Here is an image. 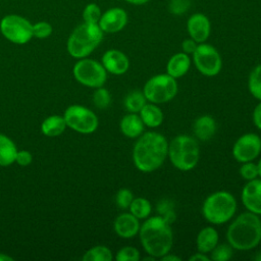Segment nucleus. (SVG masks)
Returning <instances> with one entry per match:
<instances>
[{
  "instance_id": "1",
  "label": "nucleus",
  "mask_w": 261,
  "mask_h": 261,
  "mask_svg": "<svg viewBox=\"0 0 261 261\" xmlns=\"http://www.w3.org/2000/svg\"><path fill=\"white\" fill-rule=\"evenodd\" d=\"M168 156V142L157 132H144L133 148L134 165L142 172H153L160 168Z\"/></svg>"
},
{
  "instance_id": "2",
  "label": "nucleus",
  "mask_w": 261,
  "mask_h": 261,
  "mask_svg": "<svg viewBox=\"0 0 261 261\" xmlns=\"http://www.w3.org/2000/svg\"><path fill=\"white\" fill-rule=\"evenodd\" d=\"M139 238L145 252L160 259L170 252L173 245L171 224L161 216H149L140 226Z\"/></svg>"
},
{
  "instance_id": "3",
  "label": "nucleus",
  "mask_w": 261,
  "mask_h": 261,
  "mask_svg": "<svg viewBox=\"0 0 261 261\" xmlns=\"http://www.w3.org/2000/svg\"><path fill=\"white\" fill-rule=\"evenodd\" d=\"M227 243L234 250L249 251L261 242V223L257 214L246 211L238 215L226 230Z\"/></svg>"
},
{
  "instance_id": "4",
  "label": "nucleus",
  "mask_w": 261,
  "mask_h": 261,
  "mask_svg": "<svg viewBox=\"0 0 261 261\" xmlns=\"http://www.w3.org/2000/svg\"><path fill=\"white\" fill-rule=\"evenodd\" d=\"M104 33L98 23L82 22L70 33L66 48L69 55L81 59L89 56L102 42Z\"/></svg>"
},
{
  "instance_id": "5",
  "label": "nucleus",
  "mask_w": 261,
  "mask_h": 261,
  "mask_svg": "<svg viewBox=\"0 0 261 261\" xmlns=\"http://www.w3.org/2000/svg\"><path fill=\"white\" fill-rule=\"evenodd\" d=\"M167 157L176 169L192 170L200 160V147L197 139L188 135L176 136L168 143Z\"/></svg>"
},
{
  "instance_id": "6",
  "label": "nucleus",
  "mask_w": 261,
  "mask_h": 261,
  "mask_svg": "<svg viewBox=\"0 0 261 261\" xmlns=\"http://www.w3.org/2000/svg\"><path fill=\"white\" fill-rule=\"evenodd\" d=\"M237 208V200L231 193L217 191L204 200L202 214L209 223L220 225L232 219Z\"/></svg>"
},
{
  "instance_id": "7",
  "label": "nucleus",
  "mask_w": 261,
  "mask_h": 261,
  "mask_svg": "<svg viewBox=\"0 0 261 261\" xmlns=\"http://www.w3.org/2000/svg\"><path fill=\"white\" fill-rule=\"evenodd\" d=\"M176 79L167 73L156 74L150 77L144 85L143 94L148 102L163 104L171 101L177 94Z\"/></svg>"
},
{
  "instance_id": "8",
  "label": "nucleus",
  "mask_w": 261,
  "mask_h": 261,
  "mask_svg": "<svg viewBox=\"0 0 261 261\" xmlns=\"http://www.w3.org/2000/svg\"><path fill=\"white\" fill-rule=\"evenodd\" d=\"M0 33L9 42L16 45L27 44L34 38L33 23L22 15L10 13L0 20Z\"/></svg>"
},
{
  "instance_id": "9",
  "label": "nucleus",
  "mask_w": 261,
  "mask_h": 261,
  "mask_svg": "<svg viewBox=\"0 0 261 261\" xmlns=\"http://www.w3.org/2000/svg\"><path fill=\"white\" fill-rule=\"evenodd\" d=\"M72 72L80 84L90 88L103 87L107 80V71L102 63L86 57L74 64Z\"/></svg>"
},
{
  "instance_id": "10",
  "label": "nucleus",
  "mask_w": 261,
  "mask_h": 261,
  "mask_svg": "<svg viewBox=\"0 0 261 261\" xmlns=\"http://www.w3.org/2000/svg\"><path fill=\"white\" fill-rule=\"evenodd\" d=\"M192 55L194 64L201 74L211 77L220 72L222 59L214 46L205 42L200 43Z\"/></svg>"
},
{
  "instance_id": "11",
  "label": "nucleus",
  "mask_w": 261,
  "mask_h": 261,
  "mask_svg": "<svg viewBox=\"0 0 261 261\" xmlns=\"http://www.w3.org/2000/svg\"><path fill=\"white\" fill-rule=\"evenodd\" d=\"M63 117L67 126L84 135L94 133L99 124L97 115L91 109L77 104L68 106Z\"/></svg>"
},
{
  "instance_id": "12",
  "label": "nucleus",
  "mask_w": 261,
  "mask_h": 261,
  "mask_svg": "<svg viewBox=\"0 0 261 261\" xmlns=\"http://www.w3.org/2000/svg\"><path fill=\"white\" fill-rule=\"evenodd\" d=\"M261 153V138L254 133L242 135L233 144L232 156L240 162L255 160Z\"/></svg>"
},
{
  "instance_id": "13",
  "label": "nucleus",
  "mask_w": 261,
  "mask_h": 261,
  "mask_svg": "<svg viewBox=\"0 0 261 261\" xmlns=\"http://www.w3.org/2000/svg\"><path fill=\"white\" fill-rule=\"evenodd\" d=\"M127 13L123 8L112 7L102 12L98 25L103 33L114 34L124 29L127 23Z\"/></svg>"
},
{
  "instance_id": "14",
  "label": "nucleus",
  "mask_w": 261,
  "mask_h": 261,
  "mask_svg": "<svg viewBox=\"0 0 261 261\" xmlns=\"http://www.w3.org/2000/svg\"><path fill=\"white\" fill-rule=\"evenodd\" d=\"M245 208L257 215H261V178L248 180L241 194Z\"/></svg>"
},
{
  "instance_id": "15",
  "label": "nucleus",
  "mask_w": 261,
  "mask_h": 261,
  "mask_svg": "<svg viewBox=\"0 0 261 261\" xmlns=\"http://www.w3.org/2000/svg\"><path fill=\"white\" fill-rule=\"evenodd\" d=\"M187 30L190 38L200 44L206 42L209 38L211 23L205 14L197 12L189 17L187 21Z\"/></svg>"
},
{
  "instance_id": "16",
  "label": "nucleus",
  "mask_w": 261,
  "mask_h": 261,
  "mask_svg": "<svg viewBox=\"0 0 261 261\" xmlns=\"http://www.w3.org/2000/svg\"><path fill=\"white\" fill-rule=\"evenodd\" d=\"M102 65L107 72L115 75H121L127 71L129 67V60L122 51L109 49L102 56Z\"/></svg>"
},
{
  "instance_id": "17",
  "label": "nucleus",
  "mask_w": 261,
  "mask_h": 261,
  "mask_svg": "<svg viewBox=\"0 0 261 261\" xmlns=\"http://www.w3.org/2000/svg\"><path fill=\"white\" fill-rule=\"evenodd\" d=\"M140 219H138L130 212H123L119 214L113 223L115 233L122 239H132L139 233Z\"/></svg>"
},
{
  "instance_id": "18",
  "label": "nucleus",
  "mask_w": 261,
  "mask_h": 261,
  "mask_svg": "<svg viewBox=\"0 0 261 261\" xmlns=\"http://www.w3.org/2000/svg\"><path fill=\"white\" fill-rule=\"evenodd\" d=\"M191 67V57L185 52L173 54L167 61L166 73L174 79L184 76Z\"/></svg>"
},
{
  "instance_id": "19",
  "label": "nucleus",
  "mask_w": 261,
  "mask_h": 261,
  "mask_svg": "<svg viewBox=\"0 0 261 261\" xmlns=\"http://www.w3.org/2000/svg\"><path fill=\"white\" fill-rule=\"evenodd\" d=\"M119 128L125 137L129 139H137L144 133L145 124L143 123L139 113L128 112V114H125L121 118Z\"/></svg>"
},
{
  "instance_id": "20",
  "label": "nucleus",
  "mask_w": 261,
  "mask_h": 261,
  "mask_svg": "<svg viewBox=\"0 0 261 261\" xmlns=\"http://www.w3.org/2000/svg\"><path fill=\"white\" fill-rule=\"evenodd\" d=\"M193 129L197 140L202 142L208 141L216 133V121L209 114L201 115L195 120Z\"/></svg>"
},
{
  "instance_id": "21",
  "label": "nucleus",
  "mask_w": 261,
  "mask_h": 261,
  "mask_svg": "<svg viewBox=\"0 0 261 261\" xmlns=\"http://www.w3.org/2000/svg\"><path fill=\"white\" fill-rule=\"evenodd\" d=\"M219 234L213 226L203 227L197 234L196 247L199 252L208 254L218 244Z\"/></svg>"
},
{
  "instance_id": "22",
  "label": "nucleus",
  "mask_w": 261,
  "mask_h": 261,
  "mask_svg": "<svg viewBox=\"0 0 261 261\" xmlns=\"http://www.w3.org/2000/svg\"><path fill=\"white\" fill-rule=\"evenodd\" d=\"M139 115L145 124L150 128H156L163 122V112L158 104L147 102L140 110Z\"/></svg>"
},
{
  "instance_id": "23",
  "label": "nucleus",
  "mask_w": 261,
  "mask_h": 261,
  "mask_svg": "<svg viewBox=\"0 0 261 261\" xmlns=\"http://www.w3.org/2000/svg\"><path fill=\"white\" fill-rule=\"evenodd\" d=\"M66 122L63 116L51 115L44 119L41 124V132L47 137H57L66 128Z\"/></svg>"
},
{
  "instance_id": "24",
  "label": "nucleus",
  "mask_w": 261,
  "mask_h": 261,
  "mask_svg": "<svg viewBox=\"0 0 261 261\" xmlns=\"http://www.w3.org/2000/svg\"><path fill=\"white\" fill-rule=\"evenodd\" d=\"M17 149L13 141L7 136L0 134V166L11 165L15 161Z\"/></svg>"
},
{
  "instance_id": "25",
  "label": "nucleus",
  "mask_w": 261,
  "mask_h": 261,
  "mask_svg": "<svg viewBox=\"0 0 261 261\" xmlns=\"http://www.w3.org/2000/svg\"><path fill=\"white\" fill-rule=\"evenodd\" d=\"M128 210L138 219L142 220L150 216L152 211V205L150 201L144 197H135L128 207Z\"/></svg>"
},
{
  "instance_id": "26",
  "label": "nucleus",
  "mask_w": 261,
  "mask_h": 261,
  "mask_svg": "<svg viewBox=\"0 0 261 261\" xmlns=\"http://www.w3.org/2000/svg\"><path fill=\"white\" fill-rule=\"evenodd\" d=\"M113 255L111 250L103 245L92 247L83 256L84 261H111Z\"/></svg>"
},
{
  "instance_id": "27",
  "label": "nucleus",
  "mask_w": 261,
  "mask_h": 261,
  "mask_svg": "<svg viewBox=\"0 0 261 261\" xmlns=\"http://www.w3.org/2000/svg\"><path fill=\"white\" fill-rule=\"evenodd\" d=\"M147 99L141 91H133L126 95L123 104L125 109L130 113H139L143 106L147 103Z\"/></svg>"
},
{
  "instance_id": "28",
  "label": "nucleus",
  "mask_w": 261,
  "mask_h": 261,
  "mask_svg": "<svg viewBox=\"0 0 261 261\" xmlns=\"http://www.w3.org/2000/svg\"><path fill=\"white\" fill-rule=\"evenodd\" d=\"M248 89L254 98L261 101V63L252 69L248 79Z\"/></svg>"
},
{
  "instance_id": "29",
  "label": "nucleus",
  "mask_w": 261,
  "mask_h": 261,
  "mask_svg": "<svg viewBox=\"0 0 261 261\" xmlns=\"http://www.w3.org/2000/svg\"><path fill=\"white\" fill-rule=\"evenodd\" d=\"M156 210L158 212V215L161 216L163 219H165L170 224L176 218V214L174 211V205L170 200L164 199V200H161L160 202H158Z\"/></svg>"
},
{
  "instance_id": "30",
  "label": "nucleus",
  "mask_w": 261,
  "mask_h": 261,
  "mask_svg": "<svg viewBox=\"0 0 261 261\" xmlns=\"http://www.w3.org/2000/svg\"><path fill=\"white\" fill-rule=\"evenodd\" d=\"M101 15H102V11L100 6L94 2L88 3L84 7L82 12L83 21L88 23H98Z\"/></svg>"
},
{
  "instance_id": "31",
  "label": "nucleus",
  "mask_w": 261,
  "mask_h": 261,
  "mask_svg": "<svg viewBox=\"0 0 261 261\" xmlns=\"http://www.w3.org/2000/svg\"><path fill=\"white\" fill-rule=\"evenodd\" d=\"M232 247L227 244H217L215 248L210 252V259L213 261H228L232 255Z\"/></svg>"
},
{
  "instance_id": "32",
  "label": "nucleus",
  "mask_w": 261,
  "mask_h": 261,
  "mask_svg": "<svg viewBox=\"0 0 261 261\" xmlns=\"http://www.w3.org/2000/svg\"><path fill=\"white\" fill-rule=\"evenodd\" d=\"M111 102V95L109 91L103 87L96 88L93 94V103L99 109H105L109 106Z\"/></svg>"
},
{
  "instance_id": "33",
  "label": "nucleus",
  "mask_w": 261,
  "mask_h": 261,
  "mask_svg": "<svg viewBox=\"0 0 261 261\" xmlns=\"http://www.w3.org/2000/svg\"><path fill=\"white\" fill-rule=\"evenodd\" d=\"M140 259L141 254L139 250L133 246H124L120 248L115 255V260L117 261H139Z\"/></svg>"
},
{
  "instance_id": "34",
  "label": "nucleus",
  "mask_w": 261,
  "mask_h": 261,
  "mask_svg": "<svg viewBox=\"0 0 261 261\" xmlns=\"http://www.w3.org/2000/svg\"><path fill=\"white\" fill-rule=\"evenodd\" d=\"M53 27L46 20H40L33 23V36L37 39H46L52 35Z\"/></svg>"
},
{
  "instance_id": "35",
  "label": "nucleus",
  "mask_w": 261,
  "mask_h": 261,
  "mask_svg": "<svg viewBox=\"0 0 261 261\" xmlns=\"http://www.w3.org/2000/svg\"><path fill=\"white\" fill-rule=\"evenodd\" d=\"M134 198H135L134 194L132 193L130 190H128L126 188H122V189L118 190V192L116 193L115 203L118 208L125 210V209H128Z\"/></svg>"
},
{
  "instance_id": "36",
  "label": "nucleus",
  "mask_w": 261,
  "mask_h": 261,
  "mask_svg": "<svg viewBox=\"0 0 261 261\" xmlns=\"http://www.w3.org/2000/svg\"><path fill=\"white\" fill-rule=\"evenodd\" d=\"M239 172L241 174V176L245 179V180H252L255 179L259 176L258 174V166L257 163H254L253 161H248V162H244L240 169Z\"/></svg>"
},
{
  "instance_id": "37",
  "label": "nucleus",
  "mask_w": 261,
  "mask_h": 261,
  "mask_svg": "<svg viewBox=\"0 0 261 261\" xmlns=\"http://www.w3.org/2000/svg\"><path fill=\"white\" fill-rule=\"evenodd\" d=\"M190 2V0H171L169 3V10L173 14H182L188 10Z\"/></svg>"
},
{
  "instance_id": "38",
  "label": "nucleus",
  "mask_w": 261,
  "mask_h": 261,
  "mask_svg": "<svg viewBox=\"0 0 261 261\" xmlns=\"http://www.w3.org/2000/svg\"><path fill=\"white\" fill-rule=\"evenodd\" d=\"M32 161H33V156L30 151H27V150L17 151L14 162H16L18 165L28 166L32 163Z\"/></svg>"
},
{
  "instance_id": "39",
  "label": "nucleus",
  "mask_w": 261,
  "mask_h": 261,
  "mask_svg": "<svg viewBox=\"0 0 261 261\" xmlns=\"http://www.w3.org/2000/svg\"><path fill=\"white\" fill-rule=\"evenodd\" d=\"M198 46V43L196 41H194L192 38H189V39H186L182 41L181 43V49H182V52L187 53V54H193L196 50Z\"/></svg>"
},
{
  "instance_id": "40",
  "label": "nucleus",
  "mask_w": 261,
  "mask_h": 261,
  "mask_svg": "<svg viewBox=\"0 0 261 261\" xmlns=\"http://www.w3.org/2000/svg\"><path fill=\"white\" fill-rule=\"evenodd\" d=\"M253 123L254 125L261 130V101L255 106L254 110H253Z\"/></svg>"
},
{
  "instance_id": "41",
  "label": "nucleus",
  "mask_w": 261,
  "mask_h": 261,
  "mask_svg": "<svg viewBox=\"0 0 261 261\" xmlns=\"http://www.w3.org/2000/svg\"><path fill=\"white\" fill-rule=\"evenodd\" d=\"M189 260H190V261H209L210 258L208 257L207 254L198 251L197 253H194L193 255H191L190 258H189Z\"/></svg>"
},
{
  "instance_id": "42",
  "label": "nucleus",
  "mask_w": 261,
  "mask_h": 261,
  "mask_svg": "<svg viewBox=\"0 0 261 261\" xmlns=\"http://www.w3.org/2000/svg\"><path fill=\"white\" fill-rule=\"evenodd\" d=\"M160 259H161L162 261H180V260H181L180 257H178V256H176V255H173V254H171L170 252L167 253L166 255L162 256Z\"/></svg>"
},
{
  "instance_id": "43",
  "label": "nucleus",
  "mask_w": 261,
  "mask_h": 261,
  "mask_svg": "<svg viewBox=\"0 0 261 261\" xmlns=\"http://www.w3.org/2000/svg\"><path fill=\"white\" fill-rule=\"evenodd\" d=\"M124 1L129 4H134V5H143V4L148 3L150 0H124Z\"/></svg>"
},
{
  "instance_id": "44",
  "label": "nucleus",
  "mask_w": 261,
  "mask_h": 261,
  "mask_svg": "<svg viewBox=\"0 0 261 261\" xmlns=\"http://www.w3.org/2000/svg\"><path fill=\"white\" fill-rule=\"evenodd\" d=\"M0 261H13V258L5 253H0Z\"/></svg>"
},
{
  "instance_id": "45",
  "label": "nucleus",
  "mask_w": 261,
  "mask_h": 261,
  "mask_svg": "<svg viewBox=\"0 0 261 261\" xmlns=\"http://www.w3.org/2000/svg\"><path fill=\"white\" fill-rule=\"evenodd\" d=\"M257 166H258V174H259V177L261 178V158H260V160L258 161Z\"/></svg>"
},
{
  "instance_id": "46",
  "label": "nucleus",
  "mask_w": 261,
  "mask_h": 261,
  "mask_svg": "<svg viewBox=\"0 0 261 261\" xmlns=\"http://www.w3.org/2000/svg\"><path fill=\"white\" fill-rule=\"evenodd\" d=\"M255 259H256V260H258V261H261V252H259V254H258V255H256Z\"/></svg>"
},
{
  "instance_id": "47",
  "label": "nucleus",
  "mask_w": 261,
  "mask_h": 261,
  "mask_svg": "<svg viewBox=\"0 0 261 261\" xmlns=\"http://www.w3.org/2000/svg\"><path fill=\"white\" fill-rule=\"evenodd\" d=\"M260 223H261V218H260Z\"/></svg>"
}]
</instances>
